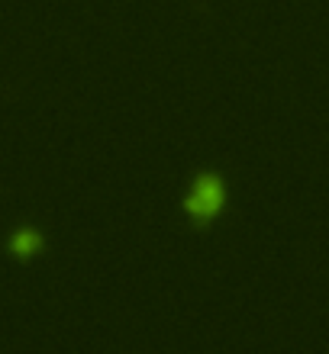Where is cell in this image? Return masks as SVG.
Masks as SVG:
<instances>
[{"instance_id":"7a4b0ae2","label":"cell","mask_w":329,"mask_h":354,"mask_svg":"<svg viewBox=\"0 0 329 354\" xmlns=\"http://www.w3.org/2000/svg\"><path fill=\"white\" fill-rule=\"evenodd\" d=\"M13 248H23V254L36 252V248H39V235H33V232L17 235V242H13Z\"/></svg>"},{"instance_id":"6da1fadb","label":"cell","mask_w":329,"mask_h":354,"mask_svg":"<svg viewBox=\"0 0 329 354\" xmlns=\"http://www.w3.org/2000/svg\"><path fill=\"white\" fill-rule=\"evenodd\" d=\"M226 203V184L217 171H204V174L194 177L188 196H184V209L197 225L213 223L220 213H223Z\"/></svg>"}]
</instances>
